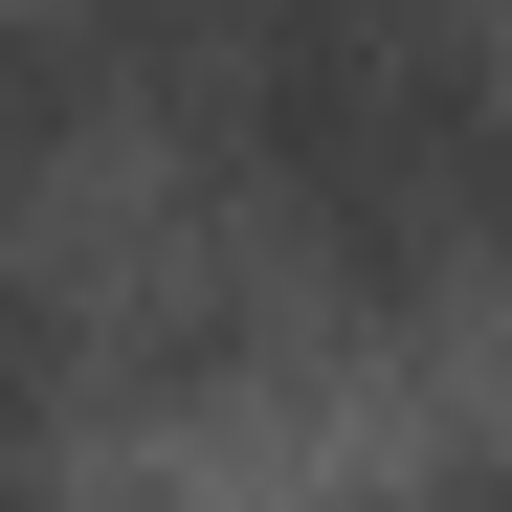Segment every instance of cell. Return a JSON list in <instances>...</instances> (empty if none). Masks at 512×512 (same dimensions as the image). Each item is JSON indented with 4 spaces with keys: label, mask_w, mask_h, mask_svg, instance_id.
<instances>
[{
    "label": "cell",
    "mask_w": 512,
    "mask_h": 512,
    "mask_svg": "<svg viewBox=\"0 0 512 512\" xmlns=\"http://www.w3.org/2000/svg\"><path fill=\"white\" fill-rule=\"evenodd\" d=\"M134 90L290 223L357 312H423L512 268V23L490 0H90Z\"/></svg>",
    "instance_id": "1"
},
{
    "label": "cell",
    "mask_w": 512,
    "mask_h": 512,
    "mask_svg": "<svg viewBox=\"0 0 512 512\" xmlns=\"http://www.w3.org/2000/svg\"><path fill=\"white\" fill-rule=\"evenodd\" d=\"M45 423H67V312L0 268V512H23V468H45Z\"/></svg>",
    "instance_id": "2"
},
{
    "label": "cell",
    "mask_w": 512,
    "mask_h": 512,
    "mask_svg": "<svg viewBox=\"0 0 512 512\" xmlns=\"http://www.w3.org/2000/svg\"><path fill=\"white\" fill-rule=\"evenodd\" d=\"M423 512H512V468H468V490H423Z\"/></svg>",
    "instance_id": "3"
}]
</instances>
